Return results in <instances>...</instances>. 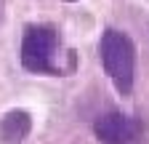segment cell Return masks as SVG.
<instances>
[{
    "label": "cell",
    "instance_id": "7a4b0ae2",
    "mask_svg": "<svg viewBox=\"0 0 149 144\" xmlns=\"http://www.w3.org/2000/svg\"><path fill=\"white\" fill-rule=\"evenodd\" d=\"M59 32L53 24H29L22 35V67L35 75H59Z\"/></svg>",
    "mask_w": 149,
    "mask_h": 144
},
{
    "label": "cell",
    "instance_id": "3957f363",
    "mask_svg": "<svg viewBox=\"0 0 149 144\" xmlns=\"http://www.w3.org/2000/svg\"><path fill=\"white\" fill-rule=\"evenodd\" d=\"M139 131H141V125L133 117L115 112V110L93 120V134L101 144H130V141H136Z\"/></svg>",
    "mask_w": 149,
    "mask_h": 144
},
{
    "label": "cell",
    "instance_id": "5b68a950",
    "mask_svg": "<svg viewBox=\"0 0 149 144\" xmlns=\"http://www.w3.org/2000/svg\"><path fill=\"white\" fill-rule=\"evenodd\" d=\"M67 3H74V0H67Z\"/></svg>",
    "mask_w": 149,
    "mask_h": 144
},
{
    "label": "cell",
    "instance_id": "6da1fadb",
    "mask_svg": "<svg viewBox=\"0 0 149 144\" xmlns=\"http://www.w3.org/2000/svg\"><path fill=\"white\" fill-rule=\"evenodd\" d=\"M99 59L117 94L128 96L136 80V43L130 40V35L115 27L104 29L99 40Z\"/></svg>",
    "mask_w": 149,
    "mask_h": 144
},
{
    "label": "cell",
    "instance_id": "277c9868",
    "mask_svg": "<svg viewBox=\"0 0 149 144\" xmlns=\"http://www.w3.org/2000/svg\"><path fill=\"white\" fill-rule=\"evenodd\" d=\"M32 131V115L27 110H11L0 117V139L6 144H22Z\"/></svg>",
    "mask_w": 149,
    "mask_h": 144
}]
</instances>
